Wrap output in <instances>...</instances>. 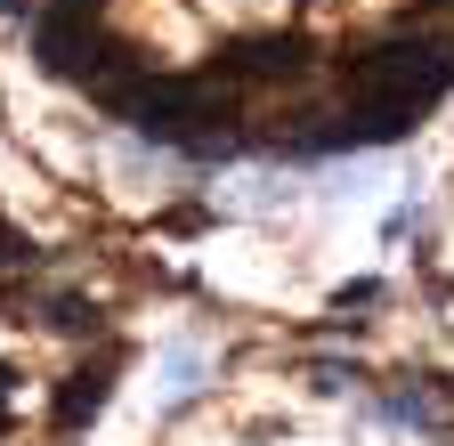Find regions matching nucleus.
<instances>
[{"label": "nucleus", "mask_w": 454, "mask_h": 446, "mask_svg": "<svg viewBox=\"0 0 454 446\" xmlns=\"http://www.w3.org/2000/svg\"><path fill=\"white\" fill-rule=\"evenodd\" d=\"M195 389H203V349H195V341H179V349H170V381H162V406L179 414V406L195 398Z\"/></svg>", "instance_id": "1"}, {"label": "nucleus", "mask_w": 454, "mask_h": 446, "mask_svg": "<svg viewBox=\"0 0 454 446\" xmlns=\"http://www.w3.org/2000/svg\"><path fill=\"white\" fill-rule=\"evenodd\" d=\"M373 414H381V422H397V430H430V398H422V389H389Z\"/></svg>", "instance_id": "2"}, {"label": "nucleus", "mask_w": 454, "mask_h": 446, "mask_svg": "<svg viewBox=\"0 0 454 446\" xmlns=\"http://www.w3.org/2000/svg\"><path fill=\"white\" fill-rule=\"evenodd\" d=\"M106 389H114V373H106V365H98V373H82V381L66 389V422H82V414H98V406H106Z\"/></svg>", "instance_id": "3"}, {"label": "nucleus", "mask_w": 454, "mask_h": 446, "mask_svg": "<svg viewBox=\"0 0 454 446\" xmlns=\"http://www.w3.org/2000/svg\"><path fill=\"white\" fill-rule=\"evenodd\" d=\"M0 389H9V373H0Z\"/></svg>", "instance_id": "4"}]
</instances>
